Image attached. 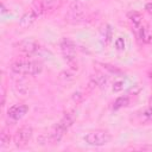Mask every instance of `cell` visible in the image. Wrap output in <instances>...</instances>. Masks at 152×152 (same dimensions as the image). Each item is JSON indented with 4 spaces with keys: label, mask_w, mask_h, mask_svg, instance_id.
<instances>
[{
    "label": "cell",
    "mask_w": 152,
    "mask_h": 152,
    "mask_svg": "<svg viewBox=\"0 0 152 152\" xmlns=\"http://www.w3.org/2000/svg\"><path fill=\"white\" fill-rule=\"evenodd\" d=\"M11 70L17 75H38L43 70V64L38 61H17L11 65Z\"/></svg>",
    "instance_id": "obj_1"
},
{
    "label": "cell",
    "mask_w": 152,
    "mask_h": 152,
    "mask_svg": "<svg viewBox=\"0 0 152 152\" xmlns=\"http://www.w3.org/2000/svg\"><path fill=\"white\" fill-rule=\"evenodd\" d=\"M87 15V6L78 1V0H75L70 4L69 6V11L65 15V19L69 21V23H80L82 21Z\"/></svg>",
    "instance_id": "obj_2"
},
{
    "label": "cell",
    "mask_w": 152,
    "mask_h": 152,
    "mask_svg": "<svg viewBox=\"0 0 152 152\" xmlns=\"http://www.w3.org/2000/svg\"><path fill=\"white\" fill-rule=\"evenodd\" d=\"M83 139L88 145L103 146V145H106V144H108L110 141V134L107 131L97 129V131H93V132L87 133Z\"/></svg>",
    "instance_id": "obj_3"
},
{
    "label": "cell",
    "mask_w": 152,
    "mask_h": 152,
    "mask_svg": "<svg viewBox=\"0 0 152 152\" xmlns=\"http://www.w3.org/2000/svg\"><path fill=\"white\" fill-rule=\"evenodd\" d=\"M32 133H33V129L31 126L25 125L20 127L14 135V145L17 147H24L25 145H27V142L32 138Z\"/></svg>",
    "instance_id": "obj_4"
},
{
    "label": "cell",
    "mask_w": 152,
    "mask_h": 152,
    "mask_svg": "<svg viewBox=\"0 0 152 152\" xmlns=\"http://www.w3.org/2000/svg\"><path fill=\"white\" fill-rule=\"evenodd\" d=\"M17 48L21 52H25L28 55H39L44 50L34 39H23L17 44Z\"/></svg>",
    "instance_id": "obj_5"
},
{
    "label": "cell",
    "mask_w": 152,
    "mask_h": 152,
    "mask_svg": "<svg viewBox=\"0 0 152 152\" xmlns=\"http://www.w3.org/2000/svg\"><path fill=\"white\" fill-rule=\"evenodd\" d=\"M61 51L62 55L64 57V59H66L68 63H74L75 62V57H76V45L72 40L64 38L61 43Z\"/></svg>",
    "instance_id": "obj_6"
},
{
    "label": "cell",
    "mask_w": 152,
    "mask_h": 152,
    "mask_svg": "<svg viewBox=\"0 0 152 152\" xmlns=\"http://www.w3.org/2000/svg\"><path fill=\"white\" fill-rule=\"evenodd\" d=\"M42 13H43V11L40 10V7H39V5H38V7L32 8L31 11L26 12V13L20 18V20H19V26H20L21 28H27V27H30V26L42 15Z\"/></svg>",
    "instance_id": "obj_7"
},
{
    "label": "cell",
    "mask_w": 152,
    "mask_h": 152,
    "mask_svg": "<svg viewBox=\"0 0 152 152\" xmlns=\"http://www.w3.org/2000/svg\"><path fill=\"white\" fill-rule=\"evenodd\" d=\"M27 110H28V107H27L26 104H24V103H18V104L12 106V107L8 109L7 114H8V116H10L12 120L17 121V120H20L21 118H24L25 114L27 113Z\"/></svg>",
    "instance_id": "obj_8"
},
{
    "label": "cell",
    "mask_w": 152,
    "mask_h": 152,
    "mask_svg": "<svg viewBox=\"0 0 152 152\" xmlns=\"http://www.w3.org/2000/svg\"><path fill=\"white\" fill-rule=\"evenodd\" d=\"M75 119H76V115L74 114V112L65 113V114H64V116L61 119V121H59L56 126H57L58 128H61L62 131L66 132V131L69 129V127H71V126H72V124H74Z\"/></svg>",
    "instance_id": "obj_9"
},
{
    "label": "cell",
    "mask_w": 152,
    "mask_h": 152,
    "mask_svg": "<svg viewBox=\"0 0 152 152\" xmlns=\"http://www.w3.org/2000/svg\"><path fill=\"white\" fill-rule=\"evenodd\" d=\"M61 4H62V0H40L38 5L40 10L43 11V13H48V12H52L56 8H58Z\"/></svg>",
    "instance_id": "obj_10"
},
{
    "label": "cell",
    "mask_w": 152,
    "mask_h": 152,
    "mask_svg": "<svg viewBox=\"0 0 152 152\" xmlns=\"http://www.w3.org/2000/svg\"><path fill=\"white\" fill-rule=\"evenodd\" d=\"M127 17H128L129 21L133 24V26H135V27H139V26H140V24H141V21H142V15H141L140 12H138V11H132V12H129V13L127 14Z\"/></svg>",
    "instance_id": "obj_11"
},
{
    "label": "cell",
    "mask_w": 152,
    "mask_h": 152,
    "mask_svg": "<svg viewBox=\"0 0 152 152\" xmlns=\"http://www.w3.org/2000/svg\"><path fill=\"white\" fill-rule=\"evenodd\" d=\"M129 104V97L127 95L125 96H120L118 97L115 101H114V104H113V109L114 110H118L120 108H124V107H127Z\"/></svg>",
    "instance_id": "obj_12"
},
{
    "label": "cell",
    "mask_w": 152,
    "mask_h": 152,
    "mask_svg": "<svg viewBox=\"0 0 152 152\" xmlns=\"http://www.w3.org/2000/svg\"><path fill=\"white\" fill-rule=\"evenodd\" d=\"M10 141H11V137L10 134L6 132V131H2L1 134H0V147L4 148L6 146L10 145Z\"/></svg>",
    "instance_id": "obj_13"
},
{
    "label": "cell",
    "mask_w": 152,
    "mask_h": 152,
    "mask_svg": "<svg viewBox=\"0 0 152 152\" xmlns=\"http://www.w3.org/2000/svg\"><path fill=\"white\" fill-rule=\"evenodd\" d=\"M102 65H103L104 69L109 70V71H110L112 74H114V75H120V74H121V70L118 69V68H115V66H113V65H109V64H102Z\"/></svg>",
    "instance_id": "obj_14"
},
{
    "label": "cell",
    "mask_w": 152,
    "mask_h": 152,
    "mask_svg": "<svg viewBox=\"0 0 152 152\" xmlns=\"http://www.w3.org/2000/svg\"><path fill=\"white\" fill-rule=\"evenodd\" d=\"M115 48L118 50H124L125 49V39L122 37L116 38V40H115Z\"/></svg>",
    "instance_id": "obj_15"
},
{
    "label": "cell",
    "mask_w": 152,
    "mask_h": 152,
    "mask_svg": "<svg viewBox=\"0 0 152 152\" xmlns=\"http://www.w3.org/2000/svg\"><path fill=\"white\" fill-rule=\"evenodd\" d=\"M124 89V82L122 81H116L114 84H113V91L114 93H119Z\"/></svg>",
    "instance_id": "obj_16"
},
{
    "label": "cell",
    "mask_w": 152,
    "mask_h": 152,
    "mask_svg": "<svg viewBox=\"0 0 152 152\" xmlns=\"http://www.w3.org/2000/svg\"><path fill=\"white\" fill-rule=\"evenodd\" d=\"M139 37L142 42H147V38H148V34L146 33V28L145 27H140L139 30Z\"/></svg>",
    "instance_id": "obj_17"
},
{
    "label": "cell",
    "mask_w": 152,
    "mask_h": 152,
    "mask_svg": "<svg viewBox=\"0 0 152 152\" xmlns=\"http://www.w3.org/2000/svg\"><path fill=\"white\" fill-rule=\"evenodd\" d=\"M144 116L148 120V121H152V107H150L148 109H146L144 112Z\"/></svg>",
    "instance_id": "obj_18"
},
{
    "label": "cell",
    "mask_w": 152,
    "mask_h": 152,
    "mask_svg": "<svg viewBox=\"0 0 152 152\" xmlns=\"http://www.w3.org/2000/svg\"><path fill=\"white\" fill-rule=\"evenodd\" d=\"M72 99H74V101L77 103V102H80V101L83 99V95H82L80 91H76V93H74V95H72Z\"/></svg>",
    "instance_id": "obj_19"
},
{
    "label": "cell",
    "mask_w": 152,
    "mask_h": 152,
    "mask_svg": "<svg viewBox=\"0 0 152 152\" xmlns=\"http://www.w3.org/2000/svg\"><path fill=\"white\" fill-rule=\"evenodd\" d=\"M145 11H146L148 14L152 15V2H147V4L145 5Z\"/></svg>",
    "instance_id": "obj_20"
},
{
    "label": "cell",
    "mask_w": 152,
    "mask_h": 152,
    "mask_svg": "<svg viewBox=\"0 0 152 152\" xmlns=\"http://www.w3.org/2000/svg\"><path fill=\"white\" fill-rule=\"evenodd\" d=\"M1 12H2V13H6V7H5L4 4H1Z\"/></svg>",
    "instance_id": "obj_21"
},
{
    "label": "cell",
    "mask_w": 152,
    "mask_h": 152,
    "mask_svg": "<svg viewBox=\"0 0 152 152\" xmlns=\"http://www.w3.org/2000/svg\"><path fill=\"white\" fill-rule=\"evenodd\" d=\"M151 78H152V76H151Z\"/></svg>",
    "instance_id": "obj_22"
}]
</instances>
